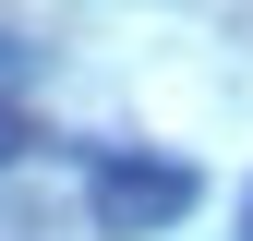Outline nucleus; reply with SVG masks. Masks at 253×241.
<instances>
[{"label": "nucleus", "mask_w": 253, "mask_h": 241, "mask_svg": "<svg viewBox=\"0 0 253 241\" xmlns=\"http://www.w3.org/2000/svg\"><path fill=\"white\" fill-rule=\"evenodd\" d=\"M84 205H97L109 241H157V229H181V217L205 205V181L181 169V157H121V145H109L97 181H84Z\"/></svg>", "instance_id": "1"}, {"label": "nucleus", "mask_w": 253, "mask_h": 241, "mask_svg": "<svg viewBox=\"0 0 253 241\" xmlns=\"http://www.w3.org/2000/svg\"><path fill=\"white\" fill-rule=\"evenodd\" d=\"M24 145H37V120H24V109H0V169H12Z\"/></svg>", "instance_id": "2"}]
</instances>
